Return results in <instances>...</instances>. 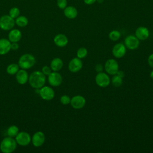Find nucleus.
I'll return each instance as SVG.
<instances>
[{"label":"nucleus","instance_id":"473e14b6","mask_svg":"<svg viewBox=\"0 0 153 153\" xmlns=\"http://www.w3.org/2000/svg\"><path fill=\"white\" fill-rule=\"evenodd\" d=\"M148 63L149 66L153 68V53L150 54L148 58Z\"/></svg>","mask_w":153,"mask_h":153},{"label":"nucleus","instance_id":"b1692460","mask_svg":"<svg viewBox=\"0 0 153 153\" xmlns=\"http://www.w3.org/2000/svg\"><path fill=\"white\" fill-rule=\"evenodd\" d=\"M19 129L17 126L13 125L8 127L7 129V134L8 136L11 137H14L19 133Z\"/></svg>","mask_w":153,"mask_h":153},{"label":"nucleus","instance_id":"9d476101","mask_svg":"<svg viewBox=\"0 0 153 153\" xmlns=\"http://www.w3.org/2000/svg\"><path fill=\"white\" fill-rule=\"evenodd\" d=\"M16 141L17 144L21 146H26L31 141V137L29 134L25 131L19 132L16 136Z\"/></svg>","mask_w":153,"mask_h":153},{"label":"nucleus","instance_id":"c756f323","mask_svg":"<svg viewBox=\"0 0 153 153\" xmlns=\"http://www.w3.org/2000/svg\"><path fill=\"white\" fill-rule=\"evenodd\" d=\"M68 2L67 0H57V5L58 7L60 9L64 10L67 7Z\"/></svg>","mask_w":153,"mask_h":153},{"label":"nucleus","instance_id":"6e6552de","mask_svg":"<svg viewBox=\"0 0 153 153\" xmlns=\"http://www.w3.org/2000/svg\"><path fill=\"white\" fill-rule=\"evenodd\" d=\"M86 103L85 99L81 95H76L71 99L70 104L75 109H79L84 107Z\"/></svg>","mask_w":153,"mask_h":153},{"label":"nucleus","instance_id":"cd10ccee","mask_svg":"<svg viewBox=\"0 0 153 153\" xmlns=\"http://www.w3.org/2000/svg\"><path fill=\"white\" fill-rule=\"evenodd\" d=\"M19 14H20V10L17 7L11 8L9 11V15L14 19L19 17Z\"/></svg>","mask_w":153,"mask_h":153},{"label":"nucleus","instance_id":"a211bd4d","mask_svg":"<svg viewBox=\"0 0 153 153\" xmlns=\"http://www.w3.org/2000/svg\"><path fill=\"white\" fill-rule=\"evenodd\" d=\"M29 79L27 72L23 69L19 70L16 73V80L20 84H26Z\"/></svg>","mask_w":153,"mask_h":153},{"label":"nucleus","instance_id":"423d86ee","mask_svg":"<svg viewBox=\"0 0 153 153\" xmlns=\"http://www.w3.org/2000/svg\"><path fill=\"white\" fill-rule=\"evenodd\" d=\"M95 82L96 84L100 87L105 88L109 85L111 82V79L107 74L100 72H98L97 74L96 75Z\"/></svg>","mask_w":153,"mask_h":153},{"label":"nucleus","instance_id":"f257e3e1","mask_svg":"<svg viewBox=\"0 0 153 153\" xmlns=\"http://www.w3.org/2000/svg\"><path fill=\"white\" fill-rule=\"evenodd\" d=\"M29 82L30 86L35 89L41 88L42 87L46 81L45 75L42 71H35L32 72L29 76Z\"/></svg>","mask_w":153,"mask_h":153},{"label":"nucleus","instance_id":"1a4fd4ad","mask_svg":"<svg viewBox=\"0 0 153 153\" xmlns=\"http://www.w3.org/2000/svg\"><path fill=\"white\" fill-rule=\"evenodd\" d=\"M39 94L41 98L45 100H51L54 97L55 93L53 89L50 87L45 86L41 88Z\"/></svg>","mask_w":153,"mask_h":153},{"label":"nucleus","instance_id":"412c9836","mask_svg":"<svg viewBox=\"0 0 153 153\" xmlns=\"http://www.w3.org/2000/svg\"><path fill=\"white\" fill-rule=\"evenodd\" d=\"M63 66V60L59 57H56L53 59L50 63V68L52 71L54 72H57L60 71Z\"/></svg>","mask_w":153,"mask_h":153},{"label":"nucleus","instance_id":"c9c22d12","mask_svg":"<svg viewBox=\"0 0 153 153\" xmlns=\"http://www.w3.org/2000/svg\"><path fill=\"white\" fill-rule=\"evenodd\" d=\"M116 75H118L119 76H120V77H121V78H123V77L124 76V72H123V71H119L118 70V71L117 72V74H116Z\"/></svg>","mask_w":153,"mask_h":153},{"label":"nucleus","instance_id":"9b49d317","mask_svg":"<svg viewBox=\"0 0 153 153\" xmlns=\"http://www.w3.org/2000/svg\"><path fill=\"white\" fill-rule=\"evenodd\" d=\"M112 53L113 56L117 58H122L126 53V47L123 43H117L112 48Z\"/></svg>","mask_w":153,"mask_h":153},{"label":"nucleus","instance_id":"aec40b11","mask_svg":"<svg viewBox=\"0 0 153 153\" xmlns=\"http://www.w3.org/2000/svg\"><path fill=\"white\" fill-rule=\"evenodd\" d=\"M22 38L21 32L16 29H12L8 34V39L11 42H17Z\"/></svg>","mask_w":153,"mask_h":153},{"label":"nucleus","instance_id":"2f4dec72","mask_svg":"<svg viewBox=\"0 0 153 153\" xmlns=\"http://www.w3.org/2000/svg\"><path fill=\"white\" fill-rule=\"evenodd\" d=\"M95 70L98 73V72H103V66L102 64L98 63L95 66Z\"/></svg>","mask_w":153,"mask_h":153},{"label":"nucleus","instance_id":"72a5a7b5","mask_svg":"<svg viewBox=\"0 0 153 153\" xmlns=\"http://www.w3.org/2000/svg\"><path fill=\"white\" fill-rule=\"evenodd\" d=\"M19 45L17 42H12L11 43V49L13 50H16L19 48Z\"/></svg>","mask_w":153,"mask_h":153},{"label":"nucleus","instance_id":"bb28decb","mask_svg":"<svg viewBox=\"0 0 153 153\" xmlns=\"http://www.w3.org/2000/svg\"><path fill=\"white\" fill-rule=\"evenodd\" d=\"M88 54V51L87 49L85 47H80L76 51V56L77 57L82 59L85 58Z\"/></svg>","mask_w":153,"mask_h":153},{"label":"nucleus","instance_id":"4be33fe9","mask_svg":"<svg viewBox=\"0 0 153 153\" xmlns=\"http://www.w3.org/2000/svg\"><path fill=\"white\" fill-rule=\"evenodd\" d=\"M15 23L20 27H25L28 24V20L25 16H21L16 18Z\"/></svg>","mask_w":153,"mask_h":153},{"label":"nucleus","instance_id":"f03ea898","mask_svg":"<svg viewBox=\"0 0 153 153\" xmlns=\"http://www.w3.org/2000/svg\"><path fill=\"white\" fill-rule=\"evenodd\" d=\"M17 147V142L13 137H7L0 143V149L4 153H11Z\"/></svg>","mask_w":153,"mask_h":153},{"label":"nucleus","instance_id":"e433bc0d","mask_svg":"<svg viewBox=\"0 0 153 153\" xmlns=\"http://www.w3.org/2000/svg\"><path fill=\"white\" fill-rule=\"evenodd\" d=\"M150 77L153 79V70H152V71L151 72V73H150Z\"/></svg>","mask_w":153,"mask_h":153},{"label":"nucleus","instance_id":"5701e85b","mask_svg":"<svg viewBox=\"0 0 153 153\" xmlns=\"http://www.w3.org/2000/svg\"><path fill=\"white\" fill-rule=\"evenodd\" d=\"M19 70V66L16 63H12L9 65L7 68V72L10 75H14Z\"/></svg>","mask_w":153,"mask_h":153},{"label":"nucleus","instance_id":"f8f14e48","mask_svg":"<svg viewBox=\"0 0 153 153\" xmlns=\"http://www.w3.org/2000/svg\"><path fill=\"white\" fill-rule=\"evenodd\" d=\"M83 63L81 59L78 57L73 58L68 64L69 70L73 73L79 72L82 68Z\"/></svg>","mask_w":153,"mask_h":153},{"label":"nucleus","instance_id":"393cba45","mask_svg":"<svg viewBox=\"0 0 153 153\" xmlns=\"http://www.w3.org/2000/svg\"><path fill=\"white\" fill-rule=\"evenodd\" d=\"M111 81L114 87H119L123 84V78L115 74V75H114Z\"/></svg>","mask_w":153,"mask_h":153},{"label":"nucleus","instance_id":"dca6fc26","mask_svg":"<svg viewBox=\"0 0 153 153\" xmlns=\"http://www.w3.org/2000/svg\"><path fill=\"white\" fill-rule=\"evenodd\" d=\"M11 50V42L9 39L5 38L0 39V54H7Z\"/></svg>","mask_w":153,"mask_h":153},{"label":"nucleus","instance_id":"f3484780","mask_svg":"<svg viewBox=\"0 0 153 153\" xmlns=\"http://www.w3.org/2000/svg\"><path fill=\"white\" fill-rule=\"evenodd\" d=\"M54 42L57 46L60 47H63L68 44V39L65 35L59 33L56 35L54 38Z\"/></svg>","mask_w":153,"mask_h":153},{"label":"nucleus","instance_id":"2eb2a0df","mask_svg":"<svg viewBox=\"0 0 153 153\" xmlns=\"http://www.w3.org/2000/svg\"><path fill=\"white\" fill-rule=\"evenodd\" d=\"M135 36L141 41L146 40L149 36V31L148 29L145 26H140L137 27L135 31Z\"/></svg>","mask_w":153,"mask_h":153},{"label":"nucleus","instance_id":"4468645a","mask_svg":"<svg viewBox=\"0 0 153 153\" xmlns=\"http://www.w3.org/2000/svg\"><path fill=\"white\" fill-rule=\"evenodd\" d=\"M45 135L42 131L36 132L31 138L33 145L36 147H39L42 146L45 142Z\"/></svg>","mask_w":153,"mask_h":153},{"label":"nucleus","instance_id":"39448f33","mask_svg":"<svg viewBox=\"0 0 153 153\" xmlns=\"http://www.w3.org/2000/svg\"><path fill=\"white\" fill-rule=\"evenodd\" d=\"M104 68L107 74L109 75H115L119 70V65L116 60L109 59L106 61Z\"/></svg>","mask_w":153,"mask_h":153},{"label":"nucleus","instance_id":"20e7f679","mask_svg":"<svg viewBox=\"0 0 153 153\" xmlns=\"http://www.w3.org/2000/svg\"><path fill=\"white\" fill-rule=\"evenodd\" d=\"M15 21L10 15H4L0 18V27L4 30H9L14 26Z\"/></svg>","mask_w":153,"mask_h":153},{"label":"nucleus","instance_id":"ddd939ff","mask_svg":"<svg viewBox=\"0 0 153 153\" xmlns=\"http://www.w3.org/2000/svg\"><path fill=\"white\" fill-rule=\"evenodd\" d=\"M48 76V82L51 86L58 87L62 84L63 79L62 75L59 73L54 71Z\"/></svg>","mask_w":153,"mask_h":153},{"label":"nucleus","instance_id":"0eeeda50","mask_svg":"<svg viewBox=\"0 0 153 153\" xmlns=\"http://www.w3.org/2000/svg\"><path fill=\"white\" fill-rule=\"evenodd\" d=\"M139 41L135 35H128L124 39V45L128 49L134 50L139 47Z\"/></svg>","mask_w":153,"mask_h":153},{"label":"nucleus","instance_id":"c85d7f7f","mask_svg":"<svg viewBox=\"0 0 153 153\" xmlns=\"http://www.w3.org/2000/svg\"><path fill=\"white\" fill-rule=\"evenodd\" d=\"M71 98L68 95H63L61 96L60 99V102L62 104L64 105H68L71 102Z\"/></svg>","mask_w":153,"mask_h":153},{"label":"nucleus","instance_id":"6ab92c4d","mask_svg":"<svg viewBox=\"0 0 153 153\" xmlns=\"http://www.w3.org/2000/svg\"><path fill=\"white\" fill-rule=\"evenodd\" d=\"M63 13L65 16L69 19H74L78 15V10L74 6H67L64 9Z\"/></svg>","mask_w":153,"mask_h":153},{"label":"nucleus","instance_id":"7ed1b4c3","mask_svg":"<svg viewBox=\"0 0 153 153\" xmlns=\"http://www.w3.org/2000/svg\"><path fill=\"white\" fill-rule=\"evenodd\" d=\"M35 57L30 54H25L22 55L19 60V66L23 69L31 68L35 63Z\"/></svg>","mask_w":153,"mask_h":153},{"label":"nucleus","instance_id":"a878e982","mask_svg":"<svg viewBox=\"0 0 153 153\" xmlns=\"http://www.w3.org/2000/svg\"><path fill=\"white\" fill-rule=\"evenodd\" d=\"M121 33L119 30H113L110 32L109 33V38L111 41H116L120 39L121 38Z\"/></svg>","mask_w":153,"mask_h":153},{"label":"nucleus","instance_id":"f704fd0d","mask_svg":"<svg viewBox=\"0 0 153 153\" xmlns=\"http://www.w3.org/2000/svg\"><path fill=\"white\" fill-rule=\"evenodd\" d=\"M96 1L97 0H84V2L87 5H92L95 3Z\"/></svg>","mask_w":153,"mask_h":153},{"label":"nucleus","instance_id":"7c9ffc66","mask_svg":"<svg viewBox=\"0 0 153 153\" xmlns=\"http://www.w3.org/2000/svg\"><path fill=\"white\" fill-rule=\"evenodd\" d=\"M52 69H51L50 67L48 66H44L42 68V72L45 75H50L52 72Z\"/></svg>","mask_w":153,"mask_h":153}]
</instances>
